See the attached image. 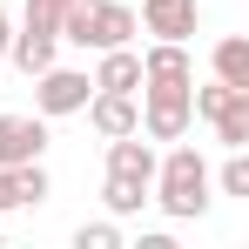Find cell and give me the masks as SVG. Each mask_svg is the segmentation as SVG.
I'll list each match as a JSON object with an SVG mask.
<instances>
[{
    "label": "cell",
    "mask_w": 249,
    "mask_h": 249,
    "mask_svg": "<svg viewBox=\"0 0 249 249\" xmlns=\"http://www.w3.org/2000/svg\"><path fill=\"white\" fill-rule=\"evenodd\" d=\"M148 202L175 215V222H196L209 209V162L202 148H189V142H175L168 155H155V182H148Z\"/></svg>",
    "instance_id": "6da1fadb"
},
{
    "label": "cell",
    "mask_w": 249,
    "mask_h": 249,
    "mask_svg": "<svg viewBox=\"0 0 249 249\" xmlns=\"http://www.w3.org/2000/svg\"><path fill=\"white\" fill-rule=\"evenodd\" d=\"M142 34L135 27V7H122V0H68V14H61V41L68 47H128Z\"/></svg>",
    "instance_id": "7a4b0ae2"
},
{
    "label": "cell",
    "mask_w": 249,
    "mask_h": 249,
    "mask_svg": "<svg viewBox=\"0 0 249 249\" xmlns=\"http://www.w3.org/2000/svg\"><path fill=\"white\" fill-rule=\"evenodd\" d=\"M88 94H94V74H81V68H61V61H47L41 74H34V115H81Z\"/></svg>",
    "instance_id": "3957f363"
},
{
    "label": "cell",
    "mask_w": 249,
    "mask_h": 249,
    "mask_svg": "<svg viewBox=\"0 0 249 249\" xmlns=\"http://www.w3.org/2000/svg\"><path fill=\"white\" fill-rule=\"evenodd\" d=\"M189 88H142V135H148V142H182V135H189V122H196Z\"/></svg>",
    "instance_id": "277c9868"
},
{
    "label": "cell",
    "mask_w": 249,
    "mask_h": 249,
    "mask_svg": "<svg viewBox=\"0 0 249 249\" xmlns=\"http://www.w3.org/2000/svg\"><path fill=\"white\" fill-rule=\"evenodd\" d=\"M54 54H61V27H54V20H34V14H27V20L7 34V61H14L20 74H41Z\"/></svg>",
    "instance_id": "5b68a950"
},
{
    "label": "cell",
    "mask_w": 249,
    "mask_h": 249,
    "mask_svg": "<svg viewBox=\"0 0 249 249\" xmlns=\"http://www.w3.org/2000/svg\"><path fill=\"white\" fill-rule=\"evenodd\" d=\"M47 155V115H0V168Z\"/></svg>",
    "instance_id": "8992f818"
},
{
    "label": "cell",
    "mask_w": 249,
    "mask_h": 249,
    "mask_svg": "<svg viewBox=\"0 0 249 249\" xmlns=\"http://www.w3.org/2000/svg\"><path fill=\"white\" fill-rule=\"evenodd\" d=\"M196 20H202V7H196V0H142V14H135V27H142V34H155V41H189V34H196Z\"/></svg>",
    "instance_id": "52a82bcc"
},
{
    "label": "cell",
    "mask_w": 249,
    "mask_h": 249,
    "mask_svg": "<svg viewBox=\"0 0 249 249\" xmlns=\"http://www.w3.org/2000/svg\"><path fill=\"white\" fill-rule=\"evenodd\" d=\"M88 122H94L101 142L135 135V128H142V101H135V94H108V88H94V94H88Z\"/></svg>",
    "instance_id": "ba28073f"
},
{
    "label": "cell",
    "mask_w": 249,
    "mask_h": 249,
    "mask_svg": "<svg viewBox=\"0 0 249 249\" xmlns=\"http://www.w3.org/2000/svg\"><path fill=\"white\" fill-rule=\"evenodd\" d=\"M189 81H196V61L182 41H155L142 54V88H189Z\"/></svg>",
    "instance_id": "9c48e42d"
},
{
    "label": "cell",
    "mask_w": 249,
    "mask_h": 249,
    "mask_svg": "<svg viewBox=\"0 0 249 249\" xmlns=\"http://www.w3.org/2000/svg\"><path fill=\"white\" fill-rule=\"evenodd\" d=\"M108 175H122V182H142V189L155 182V148L142 142V128L108 142Z\"/></svg>",
    "instance_id": "30bf717a"
},
{
    "label": "cell",
    "mask_w": 249,
    "mask_h": 249,
    "mask_svg": "<svg viewBox=\"0 0 249 249\" xmlns=\"http://www.w3.org/2000/svg\"><path fill=\"white\" fill-rule=\"evenodd\" d=\"M94 88H108V94H135V88H142V54H135V47H101Z\"/></svg>",
    "instance_id": "8fae6325"
},
{
    "label": "cell",
    "mask_w": 249,
    "mask_h": 249,
    "mask_svg": "<svg viewBox=\"0 0 249 249\" xmlns=\"http://www.w3.org/2000/svg\"><path fill=\"white\" fill-rule=\"evenodd\" d=\"M209 128H215L222 148H249V88H236V94L209 115Z\"/></svg>",
    "instance_id": "7c38bea8"
},
{
    "label": "cell",
    "mask_w": 249,
    "mask_h": 249,
    "mask_svg": "<svg viewBox=\"0 0 249 249\" xmlns=\"http://www.w3.org/2000/svg\"><path fill=\"white\" fill-rule=\"evenodd\" d=\"M209 68H215V81L249 88V41H243V34H222V41L209 47Z\"/></svg>",
    "instance_id": "4fadbf2b"
},
{
    "label": "cell",
    "mask_w": 249,
    "mask_h": 249,
    "mask_svg": "<svg viewBox=\"0 0 249 249\" xmlns=\"http://www.w3.org/2000/svg\"><path fill=\"white\" fill-rule=\"evenodd\" d=\"M7 182H14V209H34V202H47V168H41V162L7 168Z\"/></svg>",
    "instance_id": "5bb4252c"
},
{
    "label": "cell",
    "mask_w": 249,
    "mask_h": 249,
    "mask_svg": "<svg viewBox=\"0 0 249 249\" xmlns=\"http://www.w3.org/2000/svg\"><path fill=\"white\" fill-rule=\"evenodd\" d=\"M101 202H108V215H142L148 189H142V182H122V175H108V182H101Z\"/></svg>",
    "instance_id": "9a60e30c"
},
{
    "label": "cell",
    "mask_w": 249,
    "mask_h": 249,
    "mask_svg": "<svg viewBox=\"0 0 249 249\" xmlns=\"http://www.w3.org/2000/svg\"><path fill=\"white\" fill-rule=\"evenodd\" d=\"M209 182H215L222 196H243V202H249V155H243V148H229V162L215 168Z\"/></svg>",
    "instance_id": "2e32d148"
},
{
    "label": "cell",
    "mask_w": 249,
    "mask_h": 249,
    "mask_svg": "<svg viewBox=\"0 0 249 249\" xmlns=\"http://www.w3.org/2000/svg\"><path fill=\"white\" fill-rule=\"evenodd\" d=\"M74 249H122V229L115 222H81L74 229Z\"/></svg>",
    "instance_id": "e0dca14e"
},
{
    "label": "cell",
    "mask_w": 249,
    "mask_h": 249,
    "mask_svg": "<svg viewBox=\"0 0 249 249\" xmlns=\"http://www.w3.org/2000/svg\"><path fill=\"white\" fill-rule=\"evenodd\" d=\"M27 14H34V20H54V27H61V14H68V0H27Z\"/></svg>",
    "instance_id": "ac0fdd59"
},
{
    "label": "cell",
    "mask_w": 249,
    "mask_h": 249,
    "mask_svg": "<svg viewBox=\"0 0 249 249\" xmlns=\"http://www.w3.org/2000/svg\"><path fill=\"white\" fill-rule=\"evenodd\" d=\"M14 209V182H7V168H0V215Z\"/></svg>",
    "instance_id": "d6986e66"
},
{
    "label": "cell",
    "mask_w": 249,
    "mask_h": 249,
    "mask_svg": "<svg viewBox=\"0 0 249 249\" xmlns=\"http://www.w3.org/2000/svg\"><path fill=\"white\" fill-rule=\"evenodd\" d=\"M7 34H14V27H7V7H0V54H7Z\"/></svg>",
    "instance_id": "ffe728a7"
}]
</instances>
